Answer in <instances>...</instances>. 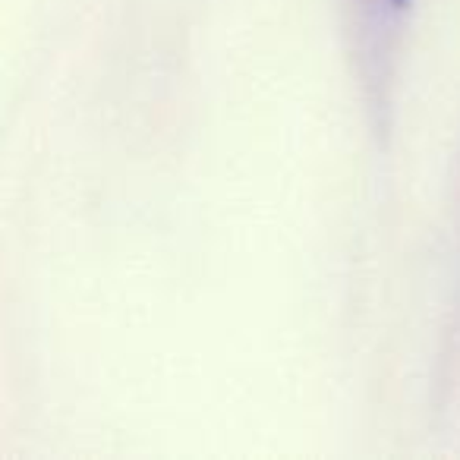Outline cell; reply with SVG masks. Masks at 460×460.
<instances>
[{
  "instance_id": "6da1fadb",
  "label": "cell",
  "mask_w": 460,
  "mask_h": 460,
  "mask_svg": "<svg viewBox=\"0 0 460 460\" xmlns=\"http://www.w3.org/2000/svg\"><path fill=\"white\" fill-rule=\"evenodd\" d=\"M391 4H394V7H407L410 0H391Z\"/></svg>"
}]
</instances>
